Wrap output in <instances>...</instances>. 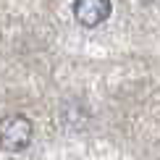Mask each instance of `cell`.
<instances>
[{"label": "cell", "mask_w": 160, "mask_h": 160, "mask_svg": "<svg viewBox=\"0 0 160 160\" xmlns=\"http://www.w3.org/2000/svg\"><path fill=\"white\" fill-rule=\"evenodd\" d=\"M32 142V121L21 113L16 116H5L0 121V144L8 152H21Z\"/></svg>", "instance_id": "1"}, {"label": "cell", "mask_w": 160, "mask_h": 160, "mask_svg": "<svg viewBox=\"0 0 160 160\" xmlns=\"http://www.w3.org/2000/svg\"><path fill=\"white\" fill-rule=\"evenodd\" d=\"M110 0H74V16L82 26H97L110 16Z\"/></svg>", "instance_id": "2"}]
</instances>
